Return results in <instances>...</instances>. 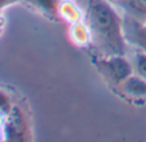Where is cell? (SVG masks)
<instances>
[{"mask_svg":"<svg viewBox=\"0 0 146 142\" xmlns=\"http://www.w3.org/2000/svg\"><path fill=\"white\" fill-rule=\"evenodd\" d=\"M87 26L94 45L103 56L126 55L127 37L124 19L109 0H90Z\"/></svg>","mask_w":146,"mask_h":142,"instance_id":"cell-1","label":"cell"},{"mask_svg":"<svg viewBox=\"0 0 146 142\" xmlns=\"http://www.w3.org/2000/svg\"><path fill=\"white\" fill-rule=\"evenodd\" d=\"M99 67L101 73L118 86H122V83L135 72L129 61L126 59V55L104 56L99 60Z\"/></svg>","mask_w":146,"mask_h":142,"instance_id":"cell-2","label":"cell"},{"mask_svg":"<svg viewBox=\"0 0 146 142\" xmlns=\"http://www.w3.org/2000/svg\"><path fill=\"white\" fill-rule=\"evenodd\" d=\"M124 31H126L127 41L136 45L140 50L146 53V27L144 23L133 19V18H124Z\"/></svg>","mask_w":146,"mask_h":142,"instance_id":"cell-3","label":"cell"},{"mask_svg":"<svg viewBox=\"0 0 146 142\" xmlns=\"http://www.w3.org/2000/svg\"><path fill=\"white\" fill-rule=\"evenodd\" d=\"M111 3L121 8L126 17L133 18L141 23L146 22V0H113Z\"/></svg>","mask_w":146,"mask_h":142,"instance_id":"cell-4","label":"cell"},{"mask_svg":"<svg viewBox=\"0 0 146 142\" xmlns=\"http://www.w3.org/2000/svg\"><path fill=\"white\" fill-rule=\"evenodd\" d=\"M121 87L131 97H146V81L136 73L127 78Z\"/></svg>","mask_w":146,"mask_h":142,"instance_id":"cell-5","label":"cell"},{"mask_svg":"<svg viewBox=\"0 0 146 142\" xmlns=\"http://www.w3.org/2000/svg\"><path fill=\"white\" fill-rule=\"evenodd\" d=\"M135 73L146 81V53L142 50L135 55Z\"/></svg>","mask_w":146,"mask_h":142,"instance_id":"cell-6","label":"cell"},{"mask_svg":"<svg viewBox=\"0 0 146 142\" xmlns=\"http://www.w3.org/2000/svg\"><path fill=\"white\" fill-rule=\"evenodd\" d=\"M35 5L48 12H55L58 7V0H31Z\"/></svg>","mask_w":146,"mask_h":142,"instance_id":"cell-7","label":"cell"},{"mask_svg":"<svg viewBox=\"0 0 146 142\" xmlns=\"http://www.w3.org/2000/svg\"><path fill=\"white\" fill-rule=\"evenodd\" d=\"M109 1H113V0H109Z\"/></svg>","mask_w":146,"mask_h":142,"instance_id":"cell-8","label":"cell"},{"mask_svg":"<svg viewBox=\"0 0 146 142\" xmlns=\"http://www.w3.org/2000/svg\"><path fill=\"white\" fill-rule=\"evenodd\" d=\"M88 1H90V0H88Z\"/></svg>","mask_w":146,"mask_h":142,"instance_id":"cell-9","label":"cell"}]
</instances>
